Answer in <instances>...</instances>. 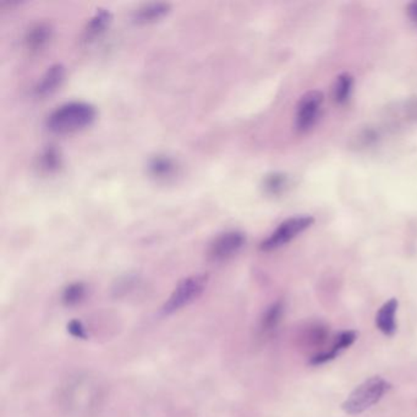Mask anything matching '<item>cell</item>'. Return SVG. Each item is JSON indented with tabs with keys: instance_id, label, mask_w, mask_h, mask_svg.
<instances>
[{
	"instance_id": "obj_4",
	"label": "cell",
	"mask_w": 417,
	"mask_h": 417,
	"mask_svg": "<svg viewBox=\"0 0 417 417\" xmlns=\"http://www.w3.org/2000/svg\"><path fill=\"white\" fill-rule=\"evenodd\" d=\"M314 219L312 217H293L283 222L272 234L261 244L262 251H273L279 249L281 246L290 243L291 240L301 234L304 230L314 224Z\"/></svg>"
},
{
	"instance_id": "obj_15",
	"label": "cell",
	"mask_w": 417,
	"mask_h": 417,
	"mask_svg": "<svg viewBox=\"0 0 417 417\" xmlns=\"http://www.w3.org/2000/svg\"><path fill=\"white\" fill-rule=\"evenodd\" d=\"M283 304L276 302L271 307H268L266 314H263L262 322H261V329L263 332H269L277 327L279 321L283 314Z\"/></svg>"
},
{
	"instance_id": "obj_8",
	"label": "cell",
	"mask_w": 417,
	"mask_h": 417,
	"mask_svg": "<svg viewBox=\"0 0 417 417\" xmlns=\"http://www.w3.org/2000/svg\"><path fill=\"white\" fill-rule=\"evenodd\" d=\"M357 332H354V331H345V332H342V333L338 335L333 347H332V349L329 352H322V354H319V355L312 357L309 364L317 366L326 364V362L332 361L335 357H338V355L340 352H344L345 349L352 345V342L357 340Z\"/></svg>"
},
{
	"instance_id": "obj_17",
	"label": "cell",
	"mask_w": 417,
	"mask_h": 417,
	"mask_svg": "<svg viewBox=\"0 0 417 417\" xmlns=\"http://www.w3.org/2000/svg\"><path fill=\"white\" fill-rule=\"evenodd\" d=\"M61 165V157L54 147L44 150L41 155V168L47 172H56Z\"/></svg>"
},
{
	"instance_id": "obj_6",
	"label": "cell",
	"mask_w": 417,
	"mask_h": 417,
	"mask_svg": "<svg viewBox=\"0 0 417 417\" xmlns=\"http://www.w3.org/2000/svg\"><path fill=\"white\" fill-rule=\"evenodd\" d=\"M323 94L319 91H309L301 98L296 112V127L300 131H307L314 127L321 105L323 103Z\"/></svg>"
},
{
	"instance_id": "obj_9",
	"label": "cell",
	"mask_w": 417,
	"mask_h": 417,
	"mask_svg": "<svg viewBox=\"0 0 417 417\" xmlns=\"http://www.w3.org/2000/svg\"><path fill=\"white\" fill-rule=\"evenodd\" d=\"M170 11V4L168 3H147L141 5L134 13V21L137 24H153L158 20L163 19Z\"/></svg>"
},
{
	"instance_id": "obj_12",
	"label": "cell",
	"mask_w": 417,
	"mask_h": 417,
	"mask_svg": "<svg viewBox=\"0 0 417 417\" xmlns=\"http://www.w3.org/2000/svg\"><path fill=\"white\" fill-rule=\"evenodd\" d=\"M177 163L168 155H155L148 163V172L153 178L167 180L177 173Z\"/></svg>"
},
{
	"instance_id": "obj_10",
	"label": "cell",
	"mask_w": 417,
	"mask_h": 417,
	"mask_svg": "<svg viewBox=\"0 0 417 417\" xmlns=\"http://www.w3.org/2000/svg\"><path fill=\"white\" fill-rule=\"evenodd\" d=\"M397 309H398V300L390 299L380 307L378 314L376 316L377 327L382 333L388 335V337H393L395 331H397V322H395Z\"/></svg>"
},
{
	"instance_id": "obj_20",
	"label": "cell",
	"mask_w": 417,
	"mask_h": 417,
	"mask_svg": "<svg viewBox=\"0 0 417 417\" xmlns=\"http://www.w3.org/2000/svg\"><path fill=\"white\" fill-rule=\"evenodd\" d=\"M406 11H408L409 18L417 24V1L409 4Z\"/></svg>"
},
{
	"instance_id": "obj_11",
	"label": "cell",
	"mask_w": 417,
	"mask_h": 417,
	"mask_svg": "<svg viewBox=\"0 0 417 417\" xmlns=\"http://www.w3.org/2000/svg\"><path fill=\"white\" fill-rule=\"evenodd\" d=\"M52 27L44 23H38L28 28L25 43L30 51L38 52L47 46L52 38Z\"/></svg>"
},
{
	"instance_id": "obj_3",
	"label": "cell",
	"mask_w": 417,
	"mask_h": 417,
	"mask_svg": "<svg viewBox=\"0 0 417 417\" xmlns=\"http://www.w3.org/2000/svg\"><path fill=\"white\" fill-rule=\"evenodd\" d=\"M208 277L206 274H193L178 283L173 293L169 296L162 312L165 314H172L177 311L193 304L206 289Z\"/></svg>"
},
{
	"instance_id": "obj_14",
	"label": "cell",
	"mask_w": 417,
	"mask_h": 417,
	"mask_svg": "<svg viewBox=\"0 0 417 417\" xmlns=\"http://www.w3.org/2000/svg\"><path fill=\"white\" fill-rule=\"evenodd\" d=\"M86 296V286L84 283H72L63 291V301L66 306L80 304Z\"/></svg>"
},
{
	"instance_id": "obj_2",
	"label": "cell",
	"mask_w": 417,
	"mask_h": 417,
	"mask_svg": "<svg viewBox=\"0 0 417 417\" xmlns=\"http://www.w3.org/2000/svg\"><path fill=\"white\" fill-rule=\"evenodd\" d=\"M392 388L390 382L383 380L380 376L371 377L359 385L347 400L342 404V410L349 415H359L372 408L383 398Z\"/></svg>"
},
{
	"instance_id": "obj_18",
	"label": "cell",
	"mask_w": 417,
	"mask_h": 417,
	"mask_svg": "<svg viewBox=\"0 0 417 417\" xmlns=\"http://www.w3.org/2000/svg\"><path fill=\"white\" fill-rule=\"evenodd\" d=\"M286 177L284 174L273 173L264 179V188L269 193H279L286 188Z\"/></svg>"
},
{
	"instance_id": "obj_7",
	"label": "cell",
	"mask_w": 417,
	"mask_h": 417,
	"mask_svg": "<svg viewBox=\"0 0 417 417\" xmlns=\"http://www.w3.org/2000/svg\"><path fill=\"white\" fill-rule=\"evenodd\" d=\"M64 79H65V68L61 64H54L51 68H48L47 71L41 77V80L38 81L34 87V94L38 97H46L48 94H52L60 87Z\"/></svg>"
},
{
	"instance_id": "obj_1",
	"label": "cell",
	"mask_w": 417,
	"mask_h": 417,
	"mask_svg": "<svg viewBox=\"0 0 417 417\" xmlns=\"http://www.w3.org/2000/svg\"><path fill=\"white\" fill-rule=\"evenodd\" d=\"M97 117V110L86 102H68L51 113L47 119L49 131L56 135H70L91 127Z\"/></svg>"
},
{
	"instance_id": "obj_19",
	"label": "cell",
	"mask_w": 417,
	"mask_h": 417,
	"mask_svg": "<svg viewBox=\"0 0 417 417\" xmlns=\"http://www.w3.org/2000/svg\"><path fill=\"white\" fill-rule=\"evenodd\" d=\"M68 331L72 337L80 338V339H86L87 337L86 329L80 321H71L70 323L68 324Z\"/></svg>"
},
{
	"instance_id": "obj_5",
	"label": "cell",
	"mask_w": 417,
	"mask_h": 417,
	"mask_svg": "<svg viewBox=\"0 0 417 417\" xmlns=\"http://www.w3.org/2000/svg\"><path fill=\"white\" fill-rule=\"evenodd\" d=\"M246 243L244 233L238 230H229L219 234L213 239L207 255L213 262H224L226 259L234 257Z\"/></svg>"
},
{
	"instance_id": "obj_13",
	"label": "cell",
	"mask_w": 417,
	"mask_h": 417,
	"mask_svg": "<svg viewBox=\"0 0 417 417\" xmlns=\"http://www.w3.org/2000/svg\"><path fill=\"white\" fill-rule=\"evenodd\" d=\"M112 23V14L108 10L98 9L96 14L89 19V24L84 30L86 41H92L97 36H101Z\"/></svg>"
},
{
	"instance_id": "obj_16",
	"label": "cell",
	"mask_w": 417,
	"mask_h": 417,
	"mask_svg": "<svg viewBox=\"0 0 417 417\" xmlns=\"http://www.w3.org/2000/svg\"><path fill=\"white\" fill-rule=\"evenodd\" d=\"M352 89V77L349 74H342L337 79L334 87V97L338 103H344L349 99Z\"/></svg>"
}]
</instances>
